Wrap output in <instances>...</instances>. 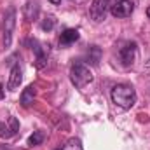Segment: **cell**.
<instances>
[{"label": "cell", "mask_w": 150, "mask_h": 150, "mask_svg": "<svg viewBox=\"0 0 150 150\" xmlns=\"http://www.w3.org/2000/svg\"><path fill=\"white\" fill-rule=\"evenodd\" d=\"M61 150H84V149H82V142L79 138H70Z\"/></svg>", "instance_id": "obj_16"}, {"label": "cell", "mask_w": 150, "mask_h": 150, "mask_svg": "<svg viewBox=\"0 0 150 150\" xmlns=\"http://www.w3.org/2000/svg\"><path fill=\"white\" fill-rule=\"evenodd\" d=\"M94 79L93 72L89 70L87 65H84L82 61H74L70 67V80L75 87H86L87 84H91Z\"/></svg>", "instance_id": "obj_2"}, {"label": "cell", "mask_w": 150, "mask_h": 150, "mask_svg": "<svg viewBox=\"0 0 150 150\" xmlns=\"http://www.w3.org/2000/svg\"><path fill=\"white\" fill-rule=\"evenodd\" d=\"M147 16H149V19H150V5L147 7Z\"/></svg>", "instance_id": "obj_19"}, {"label": "cell", "mask_w": 150, "mask_h": 150, "mask_svg": "<svg viewBox=\"0 0 150 150\" xmlns=\"http://www.w3.org/2000/svg\"><path fill=\"white\" fill-rule=\"evenodd\" d=\"M38 12H40V7H38L37 2H26L25 7H23V18L26 23H32L38 18Z\"/></svg>", "instance_id": "obj_10"}, {"label": "cell", "mask_w": 150, "mask_h": 150, "mask_svg": "<svg viewBox=\"0 0 150 150\" xmlns=\"http://www.w3.org/2000/svg\"><path fill=\"white\" fill-rule=\"evenodd\" d=\"M134 11V2L133 0H117L110 7V12L115 18H127Z\"/></svg>", "instance_id": "obj_6"}, {"label": "cell", "mask_w": 150, "mask_h": 150, "mask_svg": "<svg viewBox=\"0 0 150 150\" xmlns=\"http://www.w3.org/2000/svg\"><path fill=\"white\" fill-rule=\"evenodd\" d=\"M49 2H51L52 5H59V4H61V0H49Z\"/></svg>", "instance_id": "obj_18"}, {"label": "cell", "mask_w": 150, "mask_h": 150, "mask_svg": "<svg viewBox=\"0 0 150 150\" xmlns=\"http://www.w3.org/2000/svg\"><path fill=\"white\" fill-rule=\"evenodd\" d=\"M35 94H37V91H35V86H28L23 93H21V98H19V103L25 107V108H28L32 103H33V100H35Z\"/></svg>", "instance_id": "obj_12"}, {"label": "cell", "mask_w": 150, "mask_h": 150, "mask_svg": "<svg viewBox=\"0 0 150 150\" xmlns=\"http://www.w3.org/2000/svg\"><path fill=\"white\" fill-rule=\"evenodd\" d=\"M100 59H101V49L98 45H91L87 49V63L93 65V67H96L100 63Z\"/></svg>", "instance_id": "obj_13"}, {"label": "cell", "mask_w": 150, "mask_h": 150, "mask_svg": "<svg viewBox=\"0 0 150 150\" xmlns=\"http://www.w3.org/2000/svg\"><path fill=\"white\" fill-rule=\"evenodd\" d=\"M108 7H110L108 0H93V4H91V7H89V16H91V19H93L94 23L105 21L107 12H108Z\"/></svg>", "instance_id": "obj_4"}, {"label": "cell", "mask_w": 150, "mask_h": 150, "mask_svg": "<svg viewBox=\"0 0 150 150\" xmlns=\"http://www.w3.org/2000/svg\"><path fill=\"white\" fill-rule=\"evenodd\" d=\"M19 131V122L16 117H9L7 122H0V138L9 140Z\"/></svg>", "instance_id": "obj_7"}, {"label": "cell", "mask_w": 150, "mask_h": 150, "mask_svg": "<svg viewBox=\"0 0 150 150\" xmlns=\"http://www.w3.org/2000/svg\"><path fill=\"white\" fill-rule=\"evenodd\" d=\"M40 26H42L44 32H51V30L56 26V19H54V16H51V14L45 16V18L42 19V25H40Z\"/></svg>", "instance_id": "obj_15"}, {"label": "cell", "mask_w": 150, "mask_h": 150, "mask_svg": "<svg viewBox=\"0 0 150 150\" xmlns=\"http://www.w3.org/2000/svg\"><path fill=\"white\" fill-rule=\"evenodd\" d=\"M44 142V133L42 131H33V134L28 138V147H37Z\"/></svg>", "instance_id": "obj_14"}, {"label": "cell", "mask_w": 150, "mask_h": 150, "mask_svg": "<svg viewBox=\"0 0 150 150\" xmlns=\"http://www.w3.org/2000/svg\"><path fill=\"white\" fill-rule=\"evenodd\" d=\"M23 82V70L19 65H12L11 68V74H9V82H7V89L9 91H14L19 87V84Z\"/></svg>", "instance_id": "obj_9"}, {"label": "cell", "mask_w": 150, "mask_h": 150, "mask_svg": "<svg viewBox=\"0 0 150 150\" xmlns=\"http://www.w3.org/2000/svg\"><path fill=\"white\" fill-rule=\"evenodd\" d=\"M79 30H75V28H67L61 35H59V45H70V44H74L79 40Z\"/></svg>", "instance_id": "obj_11"}, {"label": "cell", "mask_w": 150, "mask_h": 150, "mask_svg": "<svg viewBox=\"0 0 150 150\" xmlns=\"http://www.w3.org/2000/svg\"><path fill=\"white\" fill-rule=\"evenodd\" d=\"M4 96H5V89H4V84L0 82V100H2Z\"/></svg>", "instance_id": "obj_17"}, {"label": "cell", "mask_w": 150, "mask_h": 150, "mask_svg": "<svg viewBox=\"0 0 150 150\" xmlns=\"http://www.w3.org/2000/svg\"><path fill=\"white\" fill-rule=\"evenodd\" d=\"M32 49H33V52H35V56H37V59H35V67L37 68H45L47 67V47L44 45V44H40L38 40H32Z\"/></svg>", "instance_id": "obj_8"}, {"label": "cell", "mask_w": 150, "mask_h": 150, "mask_svg": "<svg viewBox=\"0 0 150 150\" xmlns=\"http://www.w3.org/2000/svg\"><path fill=\"white\" fill-rule=\"evenodd\" d=\"M136 54H138V44L136 42H126L119 49V56H120V61L124 67H131L136 59Z\"/></svg>", "instance_id": "obj_5"}, {"label": "cell", "mask_w": 150, "mask_h": 150, "mask_svg": "<svg viewBox=\"0 0 150 150\" xmlns=\"http://www.w3.org/2000/svg\"><path fill=\"white\" fill-rule=\"evenodd\" d=\"M14 26H16V11H14V7H11V9H7L5 18H4V47L5 49L11 47Z\"/></svg>", "instance_id": "obj_3"}, {"label": "cell", "mask_w": 150, "mask_h": 150, "mask_svg": "<svg viewBox=\"0 0 150 150\" xmlns=\"http://www.w3.org/2000/svg\"><path fill=\"white\" fill-rule=\"evenodd\" d=\"M110 96H112L113 103L117 107L124 108V110H129L136 103V91L129 84H117V86H113Z\"/></svg>", "instance_id": "obj_1"}]
</instances>
